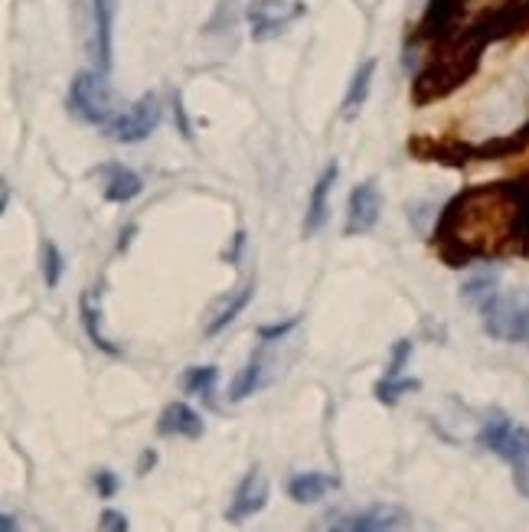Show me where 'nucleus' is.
Segmentation results:
<instances>
[{
    "label": "nucleus",
    "mask_w": 529,
    "mask_h": 532,
    "mask_svg": "<svg viewBox=\"0 0 529 532\" xmlns=\"http://www.w3.org/2000/svg\"><path fill=\"white\" fill-rule=\"evenodd\" d=\"M301 320L298 317H291V320H285V324H268V327H258V340H281V337H288V333L298 327Z\"/></svg>",
    "instance_id": "nucleus-25"
},
{
    "label": "nucleus",
    "mask_w": 529,
    "mask_h": 532,
    "mask_svg": "<svg viewBox=\"0 0 529 532\" xmlns=\"http://www.w3.org/2000/svg\"><path fill=\"white\" fill-rule=\"evenodd\" d=\"M418 386H422V382H418V379H405V376H399V379H379L376 382V399L379 402H383V405H396L399 399H402V395L405 392H418Z\"/></svg>",
    "instance_id": "nucleus-20"
},
{
    "label": "nucleus",
    "mask_w": 529,
    "mask_h": 532,
    "mask_svg": "<svg viewBox=\"0 0 529 532\" xmlns=\"http://www.w3.org/2000/svg\"><path fill=\"white\" fill-rule=\"evenodd\" d=\"M115 14H118V0H92V23H95L92 56H95V66L102 69V72L112 69Z\"/></svg>",
    "instance_id": "nucleus-9"
},
{
    "label": "nucleus",
    "mask_w": 529,
    "mask_h": 532,
    "mask_svg": "<svg viewBox=\"0 0 529 532\" xmlns=\"http://www.w3.org/2000/svg\"><path fill=\"white\" fill-rule=\"evenodd\" d=\"M340 487V477L334 474H321V470H304V474H294L288 480V497L294 503H301V506H311L317 500H324L330 490H337Z\"/></svg>",
    "instance_id": "nucleus-12"
},
{
    "label": "nucleus",
    "mask_w": 529,
    "mask_h": 532,
    "mask_svg": "<svg viewBox=\"0 0 529 532\" xmlns=\"http://www.w3.org/2000/svg\"><path fill=\"white\" fill-rule=\"evenodd\" d=\"M98 532H128V516L121 510H102V516H98Z\"/></svg>",
    "instance_id": "nucleus-23"
},
{
    "label": "nucleus",
    "mask_w": 529,
    "mask_h": 532,
    "mask_svg": "<svg viewBox=\"0 0 529 532\" xmlns=\"http://www.w3.org/2000/svg\"><path fill=\"white\" fill-rule=\"evenodd\" d=\"M245 17H249L252 40L265 43L285 33L298 17H304V4L301 0H252Z\"/></svg>",
    "instance_id": "nucleus-5"
},
{
    "label": "nucleus",
    "mask_w": 529,
    "mask_h": 532,
    "mask_svg": "<svg viewBox=\"0 0 529 532\" xmlns=\"http://www.w3.org/2000/svg\"><path fill=\"white\" fill-rule=\"evenodd\" d=\"M255 298V284H242V288L232 294V298L223 304V311H219L213 320H209V327H206V337H219V333H223L232 320H236L242 311H245V304H249Z\"/></svg>",
    "instance_id": "nucleus-17"
},
{
    "label": "nucleus",
    "mask_w": 529,
    "mask_h": 532,
    "mask_svg": "<svg viewBox=\"0 0 529 532\" xmlns=\"http://www.w3.org/2000/svg\"><path fill=\"white\" fill-rule=\"evenodd\" d=\"M383 213V196H379V183L376 180H363L356 183L350 193V209H347V235H366L373 232Z\"/></svg>",
    "instance_id": "nucleus-8"
},
{
    "label": "nucleus",
    "mask_w": 529,
    "mask_h": 532,
    "mask_svg": "<svg viewBox=\"0 0 529 532\" xmlns=\"http://www.w3.org/2000/svg\"><path fill=\"white\" fill-rule=\"evenodd\" d=\"M268 497H272V487H268V477L262 467H252L249 474L239 480L236 493H232V503L226 510V523L239 526L245 519H252L255 513H262L268 506Z\"/></svg>",
    "instance_id": "nucleus-6"
},
{
    "label": "nucleus",
    "mask_w": 529,
    "mask_h": 532,
    "mask_svg": "<svg viewBox=\"0 0 529 532\" xmlns=\"http://www.w3.org/2000/svg\"><path fill=\"white\" fill-rule=\"evenodd\" d=\"M154 464H157V451H154V448H147V451L141 454V461H138V474H141V477H144V474H151Z\"/></svg>",
    "instance_id": "nucleus-26"
},
{
    "label": "nucleus",
    "mask_w": 529,
    "mask_h": 532,
    "mask_svg": "<svg viewBox=\"0 0 529 532\" xmlns=\"http://www.w3.org/2000/svg\"><path fill=\"white\" fill-rule=\"evenodd\" d=\"M481 444L513 467V484L529 500V428L516 425L500 408H490L481 425Z\"/></svg>",
    "instance_id": "nucleus-1"
},
{
    "label": "nucleus",
    "mask_w": 529,
    "mask_h": 532,
    "mask_svg": "<svg viewBox=\"0 0 529 532\" xmlns=\"http://www.w3.org/2000/svg\"><path fill=\"white\" fill-rule=\"evenodd\" d=\"M497 291H500V278H497V271H484V275H474V278H467V281L461 284L464 301H471L474 307H481L487 298H494Z\"/></svg>",
    "instance_id": "nucleus-19"
},
{
    "label": "nucleus",
    "mask_w": 529,
    "mask_h": 532,
    "mask_svg": "<svg viewBox=\"0 0 529 532\" xmlns=\"http://www.w3.org/2000/svg\"><path fill=\"white\" fill-rule=\"evenodd\" d=\"M219 382V369L216 366H190L187 373H183V392L190 395H200V399H213V389Z\"/></svg>",
    "instance_id": "nucleus-18"
},
{
    "label": "nucleus",
    "mask_w": 529,
    "mask_h": 532,
    "mask_svg": "<svg viewBox=\"0 0 529 532\" xmlns=\"http://www.w3.org/2000/svg\"><path fill=\"white\" fill-rule=\"evenodd\" d=\"M69 111L85 125H108L115 118V98L108 85V72L102 69H82L69 85Z\"/></svg>",
    "instance_id": "nucleus-3"
},
{
    "label": "nucleus",
    "mask_w": 529,
    "mask_h": 532,
    "mask_svg": "<svg viewBox=\"0 0 529 532\" xmlns=\"http://www.w3.org/2000/svg\"><path fill=\"white\" fill-rule=\"evenodd\" d=\"M373 76H376V59H366V63L353 72L347 98H343V118H347V121H353L356 115H360V108L366 105L369 85H373Z\"/></svg>",
    "instance_id": "nucleus-16"
},
{
    "label": "nucleus",
    "mask_w": 529,
    "mask_h": 532,
    "mask_svg": "<svg viewBox=\"0 0 529 532\" xmlns=\"http://www.w3.org/2000/svg\"><path fill=\"white\" fill-rule=\"evenodd\" d=\"M43 278H46V288H56L59 278H63V268H66V258L63 252L56 249V242H43Z\"/></svg>",
    "instance_id": "nucleus-21"
},
{
    "label": "nucleus",
    "mask_w": 529,
    "mask_h": 532,
    "mask_svg": "<svg viewBox=\"0 0 529 532\" xmlns=\"http://www.w3.org/2000/svg\"><path fill=\"white\" fill-rule=\"evenodd\" d=\"M161 125V102H157L154 95H144L138 98L128 111H121L112 121L105 125V134L112 141H121V144H138V141H147L151 134Z\"/></svg>",
    "instance_id": "nucleus-4"
},
{
    "label": "nucleus",
    "mask_w": 529,
    "mask_h": 532,
    "mask_svg": "<svg viewBox=\"0 0 529 532\" xmlns=\"http://www.w3.org/2000/svg\"><path fill=\"white\" fill-rule=\"evenodd\" d=\"M82 327H85L89 340H92L102 353L121 356V350H118L112 340L105 337V330H102V304H98V291H85V294H82Z\"/></svg>",
    "instance_id": "nucleus-14"
},
{
    "label": "nucleus",
    "mask_w": 529,
    "mask_h": 532,
    "mask_svg": "<svg viewBox=\"0 0 529 532\" xmlns=\"http://www.w3.org/2000/svg\"><path fill=\"white\" fill-rule=\"evenodd\" d=\"M121 487V480L112 474V470H95V490H98V497L108 500V497H115Z\"/></svg>",
    "instance_id": "nucleus-24"
},
{
    "label": "nucleus",
    "mask_w": 529,
    "mask_h": 532,
    "mask_svg": "<svg viewBox=\"0 0 529 532\" xmlns=\"http://www.w3.org/2000/svg\"><path fill=\"white\" fill-rule=\"evenodd\" d=\"M337 177H340V167H337V160H330L321 177H317L314 190H311V203H307V213H304V235L321 232V226L327 222V216H330V190H334Z\"/></svg>",
    "instance_id": "nucleus-11"
},
{
    "label": "nucleus",
    "mask_w": 529,
    "mask_h": 532,
    "mask_svg": "<svg viewBox=\"0 0 529 532\" xmlns=\"http://www.w3.org/2000/svg\"><path fill=\"white\" fill-rule=\"evenodd\" d=\"M144 190V180L134 170L112 164L105 167V200L108 203H128Z\"/></svg>",
    "instance_id": "nucleus-13"
},
{
    "label": "nucleus",
    "mask_w": 529,
    "mask_h": 532,
    "mask_svg": "<svg viewBox=\"0 0 529 532\" xmlns=\"http://www.w3.org/2000/svg\"><path fill=\"white\" fill-rule=\"evenodd\" d=\"M203 431H206V425H203L200 412L190 408L187 402H170L161 412V418H157V435H164V438L196 441V438H203Z\"/></svg>",
    "instance_id": "nucleus-10"
},
{
    "label": "nucleus",
    "mask_w": 529,
    "mask_h": 532,
    "mask_svg": "<svg viewBox=\"0 0 529 532\" xmlns=\"http://www.w3.org/2000/svg\"><path fill=\"white\" fill-rule=\"evenodd\" d=\"M262 386H265V353L258 350V353H252V360L242 366V373L232 379L229 402H245L249 395H255Z\"/></svg>",
    "instance_id": "nucleus-15"
},
{
    "label": "nucleus",
    "mask_w": 529,
    "mask_h": 532,
    "mask_svg": "<svg viewBox=\"0 0 529 532\" xmlns=\"http://www.w3.org/2000/svg\"><path fill=\"white\" fill-rule=\"evenodd\" d=\"M405 526H409V513H405L402 506L376 503L347 519H340L334 532H405Z\"/></svg>",
    "instance_id": "nucleus-7"
},
{
    "label": "nucleus",
    "mask_w": 529,
    "mask_h": 532,
    "mask_svg": "<svg viewBox=\"0 0 529 532\" xmlns=\"http://www.w3.org/2000/svg\"><path fill=\"white\" fill-rule=\"evenodd\" d=\"M484 330L503 343H529V288L497 291L481 307Z\"/></svg>",
    "instance_id": "nucleus-2"
},
{
    "label": "nucleus",
    "mask_w": 529,
    "mask_h": 532,
    "mask_svg": "<svg viewBox=\"0 0 529 532\" xmlns=\"http://www.w3.org/2000/svg\"><path fill=\"white\" fill-rule=\"evenodd\" d=\"M242 242H245V232L236 235V245H232V252H229V262H239V255H242Z\"/></svg>",
    "instance_id": "nucleus-27"
},
{
    "label": "nucleus",
    "mask_w": 529,
    "mask_h": 532,
    "mask_svg": "<svg viewBox=\"0 0 529 532\" xmlns=\"http://www.w3.org/2000/svg\"><path fill=\"white\" fill-rule=\"evenodd\" d=\"M409 356H412V340H396L392 343V356H389V369H386V379H399L402 376V369L405 363H409Z\"/></svg>",
    "instance_id": "nucleus-22"
}]
</instances>
